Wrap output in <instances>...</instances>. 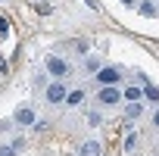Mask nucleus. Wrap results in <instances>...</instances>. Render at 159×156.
<instances>
[{
    "mask_svg": "<svg viewBox=\"0 0 159 156\" xmlns=\"http://www.w3.org/2000/svg\"><path fill=\"white\" fill-rule=\"evenodd\" d=\"M122 100H128V103H140V100H143V91L131 85V88H125V91H122Z\"/></svg>",
    "mask_w": 159,
    "mask_h": 156,
    "instance_id": "nucleus-7",
    "label": "nucleus"
},
{
    "mask_svg": "<svg viewBox=\"0 0 159 156\" xmlns=\"http://www.w3.org/2000/svg\"><path fill=\"white\" fill-rule=\"evenodd\" d=\"M31 85H34V91H41V88H47V85H50V81H47V72H38Z\"/></svg>",
    "mask_w": 159,
    "mask_h": 156,
    "instance_id": "nucleus-12",
    "label": "nucleus"
},
{
    "mask_svg": "<svg viewBox=\"0 0 159 156\" xmlns=\"http://www.w3.org/2000/svg\"><path fill=\"white\" fill-rule=\"evenodd\" d=\"M137 13L147 16V19H153V16L159 13V7H156V0H140V3H137Z\"/></svg>",
    "mask_w": 159,
    "mask_h": 156,
    "instance_id": "nucleus-6",
    "label": "nucleus"
},
{
    "mask_svg": "<svg viewBox=\"0 0 159 156\" xmlns=\"http://www.w3.org/2000/svg\"><path fill=\"white\" fill-rule=\"evenodd\" d=\"M134 147H137V134H128L125 137V150H134Z\"/></svg>",
    "mask_w": 159,
    "mask_h": 156,
    "instance_id": "nucleus-14",
    "label": "nucleus"
},
{
    "mask_svg": "<svg viewBox=\"0 0 159 156\" xmlns=\"http://www.w3.org/2000/svg\"><path fill=\"white\" fill-rule=\"evenodd\" d=\"M122 3H125V7H137V0H122Z\"/></svg>",
    "mask_w": 159,
    "mask_h": 156,
    "instance_id": "nucleus-20",
    "label": "nucleus"
},
{
    "mask_svg": "<svg viewBox=\"0 0 159 156\" xmlns=\"http://www.w3.org/2000/svg\"><path fill=\"white\" fill-rule=\"evenodd\" d=\"M0 3H3V0H0Z\"/></svg>",
    "mask_w": 159,
    "mask_h": 156,
    "instance_id": "nucleus-21",
    "label": "nucleus"
},
{
    "mask_svg": "<svg viewBox=\"0 0 159 156\" xmlns=\"http://www.w3.org/2000/svg\"><path fill=\"white\" fill-rule=\"evenodd\" d=\"M78 153H81V156H100V144L97 140H88V144H81Z\"/></svg>",
    "mask_w": 159,
    "mask_h": 156,
    "instance_id": "nucleus-8",
    "label": "nucleus"
},
{
    "mask_svg": "<svg viewBox=\"0 0 159 156\" xmlns=\"http://www.w3.org/2000/svg\"><path fill=\"white\" fill-rule=\"evenodd\" d=\"M84 3H88L91 10H100V3H97V0H84Z\"/></svg>",
    "mask_w": 159,
    "mask_h": 156,
    "instance_id": "nucleus-18",
    "label": "nucleus"
},
{
    "mask_svg": "<svg viewBox=\"0 0 159 156\" xmlns=\"http://www.w3.org/2000/svg\"><path fill=\"white\" fill-rule=\"evenodd\" d=\"M88 122H91V128H97V125L103 122V116H100V112H88Z\"/></svg>",
    "mask_w": 159,
    "mask_h": 156,
    "instance_id": "nucleus-13",
    "label": "nucleus"
},
{
    "mask_svg": "<svg viewBox=\"0 0 159 156\" xmlns=\"http://www.w3.org/2000/svg\"><path fill=\"white\" fill-rule=\"evenodd\" d=\"M143 97H147L150 103H159V88H156V85H143Z\"/></svg>",
    "mask_w": 159,
    "mask_h": 156,
    "instance_id": "nucleus-11",
    "label": "nucleus"
},
{
    "mask_svg": "<svg viewBox=\"0 0 159 156\" xmlns=\"http://www.w3.org/2000/svg\"><path fill=\"white\" fill-rule=\"evenodd\" d=\"M44 72L53 75V81H62V78L69 75V62H66L62 56H47V59H44Z\"/></svg>",
    "mask_w": 159,
    "mask_h": 156,
    "instance_id": "nucleus-1",
    "label": "nucleus"
},
{
    "mask_svg": "<svg viewBox=\"0 0 159 156\" xmlns=\"http://www.w3.org/2000/svg\"><path fill=\"white\" fill-rule=\"evenodd\" d=\"M140 112H143V103H128L125 106V119H131V122L140 119Z\"/></svg>",
    "mask_w": 159,
    "mask_h": 156,
    "instance_id": "nucleus-9",
    "label": "nucleus"
},
{
    "mask_svg": "<svg viewBox=\"0 0 159 156\" xmlns=\"http://www.w3.org/2000/svg\"><path fill=\"white\" fill-rule=\"evenodd\" d=\"M44 97H47V103L59 106V103H66V97H69V88H66L62 81H50V85L44 88Z\"/></svg>",
    "mask_w": 159,
    "mask_h": 156,
    "instance_id": "nucleus-2",
    "label": "nucleus"
},
{
    "mask_svg": "<svg viewBox=\"0 0 159 156\" xmlns=\"http://www.w3.org/2000/svg\"><path fill=\"white\" fill-rule=\"evenodd\" d=\"M0 156H16V150H13V144H3V147H0Z\"/></svg>",
    "mask_w": 159,
    "mask_h": 156,
    "instance_id": "nucleus-15",
    "label": "nucleus"
},
{
    "mask_svg": "<svg viewBox=\"0 0 159 156\" xmlns=\"http://www.w3.org/2000/svg\"><path fill=\"white\" fill-rule=\"evenodd\" d=\"M88 69H91V72H100V59L91 56V59H88Z\"/></svg>",
    "mask_w": 159,
    "mask_h": 156,
    "instance_id": "nucleus-16",
    "label": "nucleus"
},
{
    "mask_svg": "<svg viewBox=\"0 0 159 156\" xmlns=\"http://www.w3.org/2000/svg\"><path fill=\"white\" fill-rule=\"evenodd\" d=\"M153 125H156V128H159V109H156V112H153Z\"/></svg>",
    "mask_w": 159,
    "mask_h": 156,
    "instance_id": "nucleus-19",
    "label": "nucleus"
},
{
    "mask_svg": "<svg viewBox=\"0 0 159 156\" xmlns=\"http://www.w3.org/2000/svg\"><path fill=\"white\" fill-rule=\"evenodd\" d=\"M81 103H84V91H69L66 106H81Z\"/></svg>",
    "mask_w": 159,
    "mask_h": 156,
    "instance_id": "nucleus-10",
    "label": "nucleus"
},
{
    "mask_svg": "<svg viewBox=\"0 0 159 156\" xmlns=\"http://www.w3.org/2000/svg\"><path fill=\"white\" fill-rule=\"evenodd\" d=\"M97 81H100V85H119V81H122V75H119V69H116V66H100Z\"/></svg>",
    "mask_w": 159,
    "mask_h": 156,
    "instance_id": "nucleus-5",
    "label": "nucleus"
},
{
    "mask_svg": "<svg viewBox=\"0 0 159 156\" xmlns=\"http://www.w3.org/2000/svg\"><path fill=\"white\" fill-rule=\"evenodd\" d=\"M97 100H100V106H116V103L122 100V91H119L116 85H103L100 94H97Z\"/></svg>",
    "mask_w": 159,
    "mask_h": 156,
    "instance_id": "nucleus-4",
    "label": "nucleus"
},
{
    "mask_svg": "<svg viewBox=\"0 0 159 156\" xmlns=\"http://www.w3.org/2000/svg\"><path fill=\"white\" fill-rule=\"evenodd\" d=\"M13 122H16L19 128H34V125H38V116H34V109H31V106H25V103H22V106L16 109Z\"/></svg>",
    "mask_w": 159,
    "mask_h": 156,
    "instance_id": "nucleus-3",
    "label": "nucleus"
},
{
    "mask_svg": "<svg viewBox=\"0 0 159 156\" xmlns=\"http://www.w3.org/2000/svg\"><path fill=\"white\" fill-rule=\"evenodd\" d=\"M7 31H10V19H3V16H0V38H3Z\"/></svg>",
    "mask_w": 159,
    "mask_h": 156,
    "instance_id": "nucleus-17",
    "label": "nucleus"
}]
</instances>
